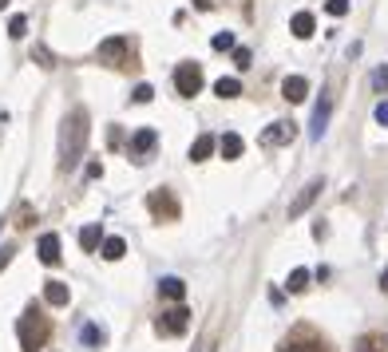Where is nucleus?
Listing matches in <instances>:
<instances>
[{
	"instance_id": "f257e3e1",
	"label": "nucleus",
	"mask_w": 388,
	"mask_h": 352,
	"mask_svg": "<svg viewBox=\"0 0 388 352\" xmlns=\"http://www.w3.org/2000/svg\"><path fill=\"white\" fill-rule=\"evenodd\" d=\"M84 143H87V115L84 111H72L64 119V135H60V167L72 170L84 155Z\"/></svg>"
},
{
	"instance_id": "f03ea898",
	"label": "nucleus",
	"mask_w": 388,
	"mask_h": 352,
	"mask_svg": "<svg viewBox=\"0 0 388 352\" xmlns=\"http://www.w3.org/2000/svg\"><path fill=\"white\" fill-rule=\"evenodd\" d=\"M16 332H20V349H24V352H36L40 344H44V337H48V325H44V316H40L36 309H28V313L20 316Z\"/></svg>"
},
{
	"instance_id": "7ed1b4c3",
	"label": "nucleus",
	"mask_w": 388,
	"mask_h": 352,
	"mask_svg": "<svg viewBox=\"0 0 388 352\" xmlns=\"http://www.w3.org/2000/svg\"><path fill=\"white\" fill-rule=\"evenodd\" d=\"M186 328H191V309H186V305H174V309H167V313L155 321L158 337H182Z\"/></svg>"
},
{
	"instance_id": "20e7f679",
	"label": "nucleus",
	"mask_w": 388,
	"mask_h": 352,
	"mask_svg": "<svg viewBox=\"0 0 388 352\" xmlns=\"http://www.w3.org/2000/svg\"><path fill=\"white\" fill-rule=\"evenodd\" d=\"M174 87H179V95H198L202 91V68L198 63H179L174 68Z\"/></svg>"
},
{
	"instance_id": "39448f33",
	"label": "nucleus",
	"mask_w": 388,
	"mask_h": 352,
	"mask_svg": "<svg viewBox=\"0 0 388 352\" xmlns=\"http://www.w3.org/2000/svg\"><path fill=\"white\" fill-rule=\"evenodd\" d=\"M329 115H333V95L321 91V99H317V107H313V119H309V139L313 143H321V135L329 127Z\"/></svg>"
},
{
	"instance_id": "423d86ee",
	"label": "nucleus",
	"mask_w": 388,
	"mask_h": 352,
	"mask_svg": "<svg viewBox=\"0 0 388 352\" xmlns=\"http://www.w3.org/2000/svg\"><path fill=\"white\" fill-rule=\"evenodd\" d=\"M293 135H297V123L278 119V123H269L266 131H262V143L266 146H285V143H293Z\"/></svg>"
},
{
	"instance_id": "0eeeda50",
	"label": "nucleus",
	"mask_w": 388,
	"mask_h": 352,
	"mask_svg": "<svg viewBox=\"0 0 388 352\" xmlns=\"http://www.w3.org/2000/svg\"><path fill=\"white\" fill-rule=\"evenodd\" d=\"M127 48H131V44H127V36H111V40H103V44H99V63H111V68H119L123 60H127Z\"/></svg>"
},
{
	"instance_id": "6e6552de",
	"label": "nucleus",
	"mask_w": 388,
	"mask_h": 352,
	"mask_svg": "<svg viewBox=\"0 0 388 352\" xmlns=\"http://www.w3.org/2000/svg\"><path fill=\"white\" fill-rule=\"evenodd\" d=\"M321 190H325V183H321V178L305 183V186H301V194H297V198L290 202V218H301L305 210H309V206L317 202V194H321Z\"/></svg>"
},
{
	"instance_id": "1a4fd4ad",
	"label": "nucleus",
	"mask_w": 388,
	"mask_h": 352,
	"mask_svg": "<svg viewBox=\"0 0 388 352\" xmlns=\"http://www.w3.org/2000/svg\"><path fill=\"white\" fill-rule=\"evenodd\" d=\"M158 146V131H151V127H143V131H135L131 139V158L135 162H147V155Z\"/></svg>"
},
{
	"instance_id": "9d476101",
	"label": "nucleus",
	"mask_w": 388,
	"mask_h": 352,
	"mask_svg": "<svg viewBox=\"0 0 388 352\" xmlns=\"http://www.w3.org/2000/svg\"><path fill=\"white\" fill-rule=\"evenodd\" d=\"M281 99L305 103V99H309V79H305V75H285V79H281Z\"/></svg>"
},
{
	"instance_id": "9b49d317",
	"label": "nucleus",
	"mask_w": 388,
	"mask_h": 352,
	"mask_svg": "<svg viewBox=\"0 0 388 352\" xmlns=\"http://www.w3.org/2000/svg\"><path fill=\"white\" fill-rule=\"evenodd\" d=\"M44 301H48L52 309H64V305L72 301V289H68L64 281H44Z\"/></svg>"
},
{
	"instance_id": "f8f14e48",
	"label": "nucleus",
	"mask_w": 388,
	"mask_h": 352,
	"mask_svg": "<svg viewBox=\"0 0 388 352\" xmlns=\"http://www.w3.org/2000/svg\"><path fill=\"white\" fill-rule=\"evenodd\" d=\"M40 261H44V266H56V261H60V234H44V238H40Z\"/></svg>"
},
{
	"instance_id": "ddd939ff",
	"label": "nucleus",
	"mask_w": 388,
	"mask_h": 352,
	"mask_svg": "<svg viewBox=\"0 0 388 352\" xmlns=\"http://www.w3.org/2000/svg\"><path fill=\"white\" fill-rule=\"evenodd\" d=\"M158 297H167V301H182V297H186V281H182V277H163V281H158Z\"/></svg>"
},
{
	"instance_id": "4468645a",
	"label": "nucleus",
	"mask_w": 388,
	"mask_h": 352,
	"mask_svg": "<svg viewBox=\"0 0 388 352\" xmlns=\"http://www.w3.org/2000/svg\"><path fill=\"white\" fill-rule=\"evenodd\" d=\"M99 245H103V230L91 222V226H84V230H80V250H84V254H96Z\"/></svg>"
},
{
	"instance_id": "2eb2a0df",
	"label": "nucleus",
	"mask_w": 388,
	"mask_h": 352,
	"mask_svg": "<svg viewBox=\"0 0 388 352\" xmlns=\"http://www.w3.org/2000/svg\"><path fill=\"white\" fill-rule=\"evenodd\" d=\"M290 28H293V36H297V40H309L317 32V20H313V13H297L290 20Z\"/></svg>"
},
{
	"instance_id": "dca6fc26",
	"label": "nucleus",
	"mask_w": 388,
	"mask_h": 352,
	"mask_svg": "<svg viewBox=\"0 0 388 352\" xmlns=\"http://www.w3.org/2000/svg\"><path fill=\"white\" fill-rule=\"evenodd\" d=\"M218 151H222V158H242V151H246L242 135L226 131V135H222V139H218Z\"/></svg>"
},
{
	"instance_id": "f3484780",
	"label": "nucleus",
	"mask_w": 388,
	"mask_h": 352,
	"mask_svg": "<svg viewBox=\"0 0 388 352\" xmlns=\"http://www.w3.org/2000/svg\"><path fill=\"white\" fill-rule=\"evenodd\" d=\"M214 146H218V139H214V135H198V139L191 143V158H194V162H202V158L214 155Z\"/></svg>"
},
{
	"instance_id": "a211bd4d",
	"label": "nucleus",
	"mask_w": 388,
	"mask_h": 352,
	"mask_svg": "<svg viewBox=\"0 0 388 352\" xmlns=\"http://www.w3.org/2000/svg\"><path fill=\"white\" fill-rule=\"evenodd\" d=\"M80 340H84L87 349H103V344H107V332H103V325H84Z\"/></svg>"
},
{
	"instance_id": "6ab92c4d",
	"label": "nucleus",
	"mask_w": 388,
	"mask_h": 352,
	"mask_svg": "<svg viewBox=\"0 0 388 352\" xmlns=\"http://www.w3.org/2000/svg\"><path fill=\"white\" fill-rule=\"evenodd\" d=\"M99 254L107 257V261H119V257L127 254V242H123V238H103V245H99Z\"/></svg>"
},
{
	"instance_id": "aec40b11",
	"label": "nucleus",
	"mask_w": 388,
	"mask_h": 352,
	"mask_svg": "<svg viewBox=\"0 0 388 352\" xmlns=\"http://www.w3.org/2000/svg\"><path fill=\"white\" fill-rule=\"evenodd\" d=\"M214 95H222V99H234V95H242V84H238V79H226V75H222L218 84H214Z\"/></svg>"
},
{
	"instance_id": "412c9836",
	"label": "nucleus",
	"mask_w": 388,
	"mask_h": 352,
	"mask_svg": "<svg viewBox=\"0 0 388 352\" xmlns=\"http://www.w3.org/2000/svg\"><path fill=\"white\" fill-rule=\"evenodd\" d=\"M309 277H313L309 269H293V273H290V281H285V289H290V293H301L305 285H309Z\"/></svg>"
},
{
	"instance_id": "4be33fe9",
	"label": "nucleus",
	"mask_w": 388,
	"mask_h": 352,
	"mask_svg": "<svg viewBox=\"0 0 388 352\" xmlns=\"http://www.w3.org/2000/svg\"><path fill=\"white\" fill-rule=\"evenodd\" d=\"M8 36H13V40L28 36V16H13V20H8Z\"/></svg>"
},
{
	"instance_id": "5701e85b",
	"label": "nucleus",
	"mask_w": 388,
	"mask_h": 352,
	"mask_svg": "<svg viewBox=\"0 0 388 352\" xmlns=\"http://www.w3.org/2000/svg\"><path fill=\"white\" fill-rule=\"evenodd\" d=\"M151 210H155V214L167 210L170 218H174V202H170V194H151Z\"/></svg>"
},
{
	"instance_id": "b1692460",
	"label": "nucleus",
	"mask_w": 388,
	"mask_h": 352,
	"mask_svg": "<svg viewBox=\"0 0 388 352\" xmlns=\"http://www.w3.org/2000/svg\"><path fill=\"white\" fill-rule=\"evenodd\" d=\"M210 48L214 52H234V32H218V36L210 40Z\"/></svg>"
},
{
	"instance_id": "393cba45",
	"label": "nucleus",
	"mask_w": 388,
	"mask_h": 352,
	"mask_svg": "<svg viewBox=\"0 0 388 352\" xmlns=\"http://www.w3.org/2000/svg\"><path fill=\"white\" fill-rule=\"evenodd\" d=\"M373 91H388V63H380L373 72Z\"/></svg>"
},
{
	"instance_id": "a878e982",
	"label": "nucleus",
	"mask_w": 388,
	"mask_h": 352,
	"mask_svg": "<svg viewBox=\"0 0 388 352\" xmlns=\"http://www.w3.org/2000/svg\"><path fill=\"white\" fill-rule=\"evenodd\" d=\"M131 99H135V103H151V99H155V87H151V84H139V87L131 91Z\"/></svg>"
},
{
	"instance_id": "bb28decb",
	"label": "nucleus",
	"mask_w": 388,
	"mask_h": 352,
	"mask_svg": "<svg viewBox=\"0 0 388 352\" xmlns=\"http://www.w3.org/2000/svg\"><path fill=\"white\" fill-rule=\"evenodd\" d=\"M357 352H385V344H380V337H361Z\"/></svg>"
},
{
	"instance_id": "cd10ccee",
	"label": "nucleus",
	"mask_w": 388,
	"mask_h": 352,
	"mask_svg": "<svg viewBox=\"0 0 388 352\" xmlns=\"http://www.w3.org/2000/svg\"><path fill=\"white\" fill-rule=\"evenodd\" d=\"M32 60H40V68H56V60H52V52L44 48V44H36V52H32Z\"/></svg>"
},
{
	"instance_id": "c85d7f7f",
	"label": "nucleus",
	"mask_w": 388,
	"mask_h": 352,
	"mask_svg": "<svg viewBox=\"0 0 388 352\" xmlns=\"http://www.w3.org/2000/svg\"><path fill=\"white\" fill-rule=\"evenodd\" d=\"M325 13L329 16H345L349 13V0H325Z\"/></svg>"
},
{
	"instance_id": "c756f323",
	"label": "nucleus",
	"mask_w": 388,
	"mask_h": 352,
	"mask_svg": "<svg viewBox=\"0 0 388 352\" xmlns=\"http://www.w3.org/2000/svg\"><path fill=\"white\" fill-rule=\"evenodd\" d=\"M281 352H325V349H321L317 340H305V344H285Z\"/></svg>"
},
{
	"instance_id": "7c9ffc66",
	"label": "nucleus",
	"mask_w": 388,
	"mask_h": 352,
	"mask_svg": "<svg viewBox=\"0 0 388 352\" xmlns=\"http://www.w3.org/2000/svg\"><path fill=\"white\" fill-rule=\"evenodd\" d=\"M250 60H254L250 48H234V63H238V68H250Z\"/></svg>"
},
{
	"instance_id": "2f4dec72",
	"label": "nucleus",
	"mask_w": 388,
	"mask_h": 352,
	"mask_svg": "<svg viewBox=\"0 0 388 352\" xmlns=\"http://www.w3.org/2000/svg\"><path fill=\"white\" fill-rule=\"evenodd\" d=\"M376 123H380V127H388V99H385V103H376Z\"/></svg>"
},
{
	"instance_id": "473e14b6",
	"label": "nucleus",
	"mask_w": 388,
	"mask_h": 352,
	"mask_svg": "<svg viewBox=\"0 0 388 352\" xmlns=\"http://www.w3.org/2000/svg\"><path fill=\"white\" fill-rule=\"evenodd\" d=\"M103 174V162H87V178H99Z\"/></svg>"
},
{
	"instance_id": "72a5a7b5",
	"label": "nucleus",
	"mask_w": 388,
	"mask_h": 352,
	"mask_svg": "<svg viewBox=\"0 0 388 352\" xmlns=\"http://www.w3.org/2000/svg\"><path fill=\"white\" fill-rule=\"evenodd\" d=\"M8 261H13V250H8V245H0V269L8 266Z\"/></svg>"
},
{
	"instance_id": "f704fd0d",
	"label": "nucleus",
	"mask_w": 388,
	"mask_h": 352,
	"mask_svg": "<svg viewBox=\"0 0 388 352\" xmlns=\"http://www.w3.org/2000/svg\"><path fill=\"white\" fill-rule=\"evenodd\" d=\"M194 8H202V13H210V8H214V0H194Z\"/></svg>"
},
{
	"instance_id": "c9c22d12",
	"label": "nucleus",
	"mask_w": 388,
	"mask_h": 352,
	"mask_svg": "<svg viewBox=\"0 0 388 352\" xmlns=\"http://www.w3.org/2000/svg\"><path fill=\"white\" fill-rule=\"evenodd\" d=\"M380 289L388 293V269H385V273H380Z\"/></svg>"
},
{
	"instance_id": "e433bc0d",
	"label": "nucleus",
	"mask_w": 388,
	"mask_h": 352,
	"mask_svg": "<svg viewBox=\"0 0 388 352\" xmlns=\"http://www.w3.org/2000/svg\"><path fill=\"white\" fill-rule=\"evenodd\" d=\"M4 4H8V0H0V8H4Z\"/></svg>"
}]
</instances>
